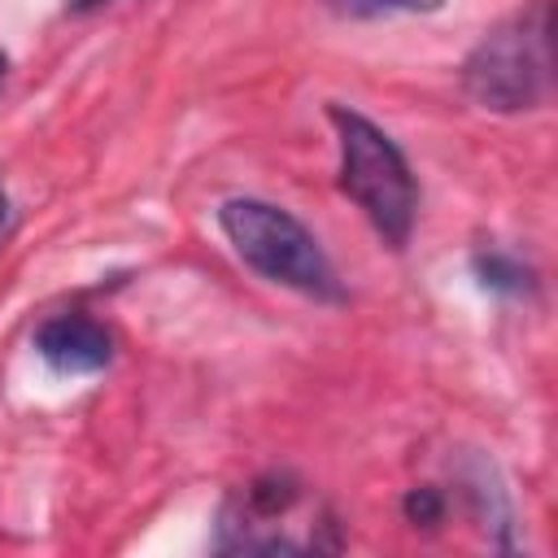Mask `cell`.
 Returning <instances> with one entry per match:
<instances>
[{
	"mask_svg": "<svg viewBox=\"0 0 558 558\" xmlns=\"http://www.w3.org/2000/svg\"><path fill=\"white\" fill-rule=\"evenodd\" d=\"M401 514L410 527H436L445 519V493L432 488V484H418L401 497Z\"/></svg>",
	"mask_w": 558,
	"mask_h": 558,
	"instance_id": "8",
	"label": "cell"
},
{
	"mask_svg": "<svg viewBox=\"0 0 558 558\" xmlns=\"http://www.w3.org/2000/svg\"><path fill=\"white\" fill-rule=\"evenodd\" d=\"M340 17H388V13H436L445 0H323Z\"/></svg>",
	"mask_w": 558,
	"mask_h": 558,
	"instance_id": "7",
	"label": "cell"
},
{
	"mask_svg": "<svg viewBox=\"0 0 558 558\" xmlns=\"http://www.w3.org/2000/svg\"><path fill=\"white\" fill-rule=\"evenodd\" d=\"M554 87V22L549 0H532L493 26L462 61V92L488 113L541 109Z\"/></svg>",
	"mask_w": 558,
	"mask_h": 558,
	"instance_id": "3",
	"label": "cell"
},
{
	"mask_svg": "<svg viewBox=\"0 0 558 558\" xmlns=\"http://www.w3.org/2000/svg\"><path fill=\"white\" fill-rule=\"evenodd\" d=\"M109 0H70V13H87V9H100Z\"/></svg>",
	"mask_w": 558,
	"mask_h": 558,
	"instance_id": "9",
	"label": "cell"
},
{
	"mask_svg": "<svg viewBox=\"0 0 558 558\" xmlns=\"http://www.w3.org/2000/svg\"><path fill=\"white\" fill-rule=\"evenodd\" d=\"M218 227L231 240L235 257L253 266L262 279L283 283L318 305H344V288L323 244L283 205H270L257 196H231L218 205Z\"/></svg>",
	"mask_w": 558,
	"mask_h": 558,
	"instance_id": "2",
	"label": "cell"
},
{
	"mask_svg": "<svg viewBox=\"0 0 558 558\" xmlns=\"http://www.w3.org/2000/svg\"><path fill=\"white\" fill-rule=\"evenodd\" d=\"M35 353L57 375H96L113 362V336L87 314H52L35 327Z\"/></svg>",
	"mask_w": 558,
	"mask_h": 558,
	"instance_id": "5",
	"label": "cell"
},
{
	"mask_svg": "<svg viewBox=\"0 0 558 558\" xmlns=\"http://www.w3.org/2000/svg\"><path fill=\"white\" fill-rule=\"evenodd\" d=\"M4 222H9V192H4V179H0V231H4Z\"/></svg>",
	"mask_w": 558,
	"mask_h": 558,
	"instance_id": "10",
	"label": "cell"
},
{
	"mask_svg": "<svg viewBox=\"0 0 558 558\" xmlns=\"http://www.w3.org/2000/svg\"><path fill=\"white\" fill-rule=\"evenodd\" d=\"M327 118L340 144V174H336L340 192L362 209V218L375 227V235L388 248H405L418 218V183L405 153L384 126H375L366 113L340 100L327 105Z\"/></svg>",
	"mask_w": 558,
	"mask_h": 558,
	"instance_id": "1",
	"label": "cell"
},
{
	"mask_svg": "<svg viewBox=\"0 0 558 558\" xmlns=\"http://www.w3.org/2000/svg\"><path fill=\"white\" fill-rule=\"evenodd\" d=\"M305 501V484L292 471L253 475L218 514L214 549L218 554H305V545L283 523Z\"/></svg>",
	"mask_w": 558,
	"mask_h": 558,
	"instance_id": "4",
	"label": "cell"
},
{
	"mask_svg": "<svg viewBox=\"0 0 558 558\" xmlns=\"http://www.w3.org/2000/svg\"><path fill=\"white\" fill-rule=\"evenodd\" d=\"M471 275L493 296H532L536 292V270L523 257L506 253V248H480V253H471Z\"/></svg>",
	"mask_w": 558,
	"mask_h": 558,
	"instance_id": "6",
	"label": "cell"
},
{
	"mask_svg": "<svg viewBox=\"0 0 558 558\" xmlns=\"http://www.w3.org/2000/svg\"><path fill=\"white\" fill-rule=\"evenodd\" d=\"M4 78H9V52L0 48V87H4Z\"/></svg>",
	"mask_w": 558,
	"mask_h": 558,
	"instance_id": "11",
	"label": "cell"
}]
</instances>
